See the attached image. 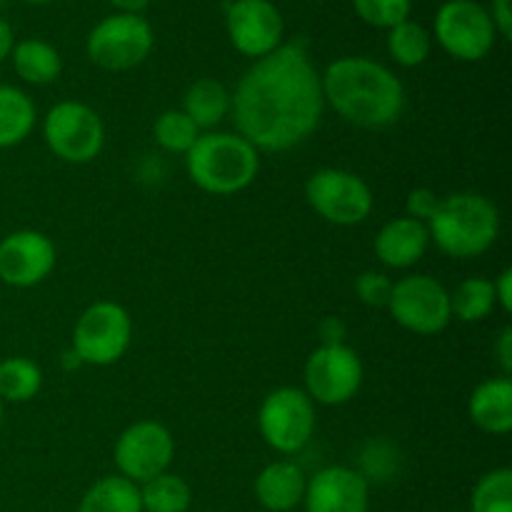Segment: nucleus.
Here are the masks:
<instances>
[{
  "mask_svg": "<svg viewBox=\"0 0 512 512\" xmlns=\"http://www.w3.org/2000/svg\"><path fill=\"white\" fill-rule=\"evenodd\" d=\"M155 35L143 15L113 13L100 20L85 40L88 58L98 68L123 73L138 68L153 53Z\"/></svg>",
  "mask_w": 512,
  "mask_h": 512,
  "instance_id": "7",
  "label": "nucleus"
},
{
  "mask_svg": "<svg viewBox=\"0 0 512 512\" xmlns=\"http://www.w3.org/2000/svg\"><path fill=\"white\" fill-rule=\"evenodd\" d=\"M388 310L400 328L415 335H438L453 320L450 290L440 280L423 273L395 280Z\"/></svg>",
  "mask_w": 512,
  "mask_h": 512,
  "instance_id": "10",
  "label": "nucleus"
},
{
  "mask_svg": "<svg viewBox=\"0 0 512 512\" xmlns=\"http://www.w3.org/2000/svg\"><path fill=\"white\" fill-rule=\"evenodd\" d=\"M495 303L503 308V313H512V270L505 268L498 278L493 280Z\"/></svg>",
  "mask_w": 512,
  "mask_h": 512,
  "instance_id": "34",
  "label": "nucleus"
},
{
  "mask_svg": "<svg viewBox=\"0 0 512 512\" xmlns=\"http://www.w3.org/2000/svg\"><path fill=\"white\" fill-rule=\"evenodd\" d=\"M138 488L143 512H188L193 503V490L175 473H160Z\"/></svg>",
  "mask_w": 512,
  "mask_h": 512,
  "instance_id": "26",
  "label": "nucleus"
},
{
  "mask_svg": "<svg viewBox=\"0 0 512 512\" xmlns=\"http://www.w3.org/2000/svg\"><path fill=\"white\" fill-rule=\"evenodd\" d=\"M23 3H28V5H48V3H53V0H23Z\"/></svg>",
  "mask_w": 512,
  "mask_h": 512,
  "instance_id": "39",
  "label": "nucleus"
},
{
  "mask_svg": "<svg viewBox=\"0 0 512 512\" xmlns=\"http://www.w3.org/2000/svg\"><path fill=\"white\" fill-rule=\"evenodd\" d=\"M305 478L303 468L293 460H275L265 465L255 478V498L270 512H290L298 508L305 498Z\"/></svg>",
  "mask_w": 512,
  "mask_h": 512,
  "instance_id": "18",
  "label": "nucleus"
},
{
  "mask_svg": "<svg viewBox=\"0 0 512 512\" xmlns=\"http://www.w3.org/2000/svg\"><path fill=\"white\" fill-rule=\"evenodd\" d=\"M225 30L240 55L258 60L283 45L285 20L270 0H233L225 5Z\"/></svg>",
  "mask_w": 512,
  "mask_h": 512,
  "instance_id": "14",
  "label": "nucleus"
},
{
  "mask_svg": "<svg viewBox=\"0 0 512 512\" xmlns=\"http://www.w3.org/2000/svg\"><path fill=\"white\" fill-rule=\"evenodd\" d=\"M78 512H143L140 488L123 475H108L85 490Z\"/></svg>",
  "mask_w": 512,
  "mask_h": 512,
  "instance_id": "23",
  "label": "nucleus"
},
{
  "mask_svg": "<svg viewBox=\"0 0 512 512\" xmlns=\"http://www.w3.org/2000/svg\"><path fill=\"white\" fill-rule=\"evenodd\" d=\"M320 345H345V323L340 318H325L320 323Z\"/></svg>",
  "mask_w": 512,
  "mask_h": 512,
  "instance_id": "35",
  "label": "nucleus"
},
{
  "mask_svg": "<svg viewBox=\"0 0 512 512\" xmlns=\"http://www.w3.org/2000/svg\"><path fill=\"white\" fill-rule=\"evenodd\" d=\"M5 3H8V0H0V8H5Z\"/></svg>",
  "mask_w": 512,
  "mask_h": 512,
  "instance_id": "41",
  "label": "nucleus"
},
{
  "mask_svg": "<svg viewBox=\"0 0 512 512\" xmlns=\"http://www.w3.org/2000/svg\"><path fill=\"white\" fill-rule=\"evenodd\" d=\"M433 35L418 20H403L388 30V53L403 68H418L430 58Z\"/></svg>",
  "mask_w": 512,
  "mask_h": 512,
  "instance_id": "25",
  "label": "nucleus"
},
{
  "mask_svg": "<svg viewBox=\"0 0 512 512\" xmlns=\"http://www.w3.org/2000/svg\"><path fill=\"white\" fill-rule=\"evenodd\" d=\"M43 138L50 153L70 165L93 163L105 145V125L90 105L63 100L43 120Z\"/></svg>",
  "mask_w": 512,
  "mask_h": 512,
  "instance_id": "8",
  "label": "nucleus"
},
{
  "mask_svg": "<svg viewBox=\"0 0 512 512\" xmlns=\"http://www.w3.org/2000/svg\"><path fill=\"white\" fill-rule=\"evenodd\" d=\"M325 105L358 128H390L405 113V88L388 65L365 55H345L320 73Z\"/></svg>",
  "mask_w": 512,
  "mask_h": 512,
  "instance_id": "2",
  "label": "nucleus"
},
{
  "mask_svg": "<svg viewBox=\"0 0 512 512\" xmlns=\"http://www.w3.org/2000/svg\"><path fill=\"white\" fill-rule=\"evenodd\" d=\"M235 128L255 150L285 153L318 130L325 113L323 83L308 45L290 40L253 60L230 95Z\"/></svg>",
  "mask_w": 512,
  "mask_h": 512,
  "instance_id": "1",
  "label": "nucleus"
},
{
  "mask_svg": "<svg viewBox=\"0 0 512 512\" xmlns=\"http://www.w3.org/2000/svg\"><path fill=\"white\" fill-rule=\"evenodd\" d=\"M155 143L163 150L175 155H185L193 148L195 140L200 138V130L183 110H165L158 115L153 125Z\"/></svg>",
  "mask_w": 512,
  "mask_h": 512,
  "instance_id": "29",
  "label": "nucleus"
},
{
  "mask_svg": "<svg viewBox=\"0 0 512 512\" xmlns=\"http://www.w3.org/2000/svg\"><path fill=\"white\" fill-rule=\"evenodd\" d=\"M355 293H358L360 303L370 305V308H388L390 295H393V280L378 270H365L355 280Z\"/></svg>",
  "mask_w": 512,
  "mask_h": 512,
  "instance_id": "31",
  "label": "nucleus"
},
{
  "mask_svg": "<svg viewBox=\"0 0 512 512\" xmlns=\"http://www.w3.org/2000/svg\"><path fill=\"white\" fill-rule=\"evenodd\" d=\"M305 512H368L370 483L360 470L330 465L305 485Z\"/></svg>",
  "mask_w": 512,
  "mask_h": 512,
  "instance_id": "16",
  "label": "nucleus"
},
{
  "mask_svg": "<svg viewBox=\"0 0 512 512\" xmlns=\"http://www.w3.org/2000/svg\"><path fill=\"white\" fill-rule=\"evenodd\" d=\"M113 458L125 480L143 485L160 473H168L175 458V440L163 423L138 420L115 440Z\"/></svg>",
  "mask_w": 512,
  "mask_h": 512,
  "instance_id": "12",
  "label": "nucleus"
},
{
  "mask_svg": "<svg viewBox=\"0 0 512 512\" xmlns=\"http://www.w3.org/2000/svg\"><path fill=\"white\" fill-rule=\"evenodd\" d=\"M495 355H498L503 375L505 378H510V373H512V328H505L503 333H500L498 345H495Z\"/></svg>",
  "mask_w": 512,
  "mask_h": 512,
  "instance_id": "36",
  "label": "nucleus"
},
{
  "mask_svg": "<svg viewBox=\"0 0 512 512\" xmlns=\"http://www.w3.org/2000/svg\"><path fill=\"white\" fill-rule=\"evenodd\" d=\"M303 378L313 403L345 405L363 385V363L348 345H320L305 360Z\"/></svg>",
  "mask_w": 512,
  "mask_h": 512,
  "instance_id": "13",
  "label": "nucleus"
},
{
  "mask_svg": "<svg viewBox=\"0 0 512 512\" xmlns=\"http://www.w3.org/2000/svg\"><path fill=\"white\" fill-rule=\"evenodd\" d=\"M43 388V370L30 358L0 360V400L3 403H28Z\"/></svg>",
  "mask_w": 512,
  "mask_h": 512,
  "instance_id": "24",
  "label": "nucleus"
},
{
  "mask_svg": "<svg viewBox=\"0 0 512 512\" xmlns=\"http://www.w3.org/2000/svg\"><path fill=\"white\" fill-rule=\"evenodd\" d=\"M183 113L198 125L200 133L213 130L230 115V93L220 80L200 78L185 90Z\"/></svg>",
  "mask_w": 512,
  "mask_h": 512,
  "instance_id": "21",
  "label": "nucleus"
},
{
  "mask_svg": "<svg viewBox=\"0 0 512 512\" xmlns=\"http://www.w3.org/2000/svg\"><path fill=\"white\" fill-rule=\"evenodd\" d=\"M35 120L38 110L30 95L15 85H0V150L23 143L33 133Z\"/></svg>",
  "mask_w": 512,
  "mask_h": 512,
  "instance_id": "22",
  "label": "nucleus"
},
{
  "mask_svg": "<svg viewBox=\"0 0 512 512\" xmlns=\"http://www.w3.org/2000/svg\"><path fill=\"white\" fill-rule=\"evenodd\" d=\"M113 8H118V13H133L143 15V10L148 8L150 0H108Z\"/></svg>",
  "mask_w": 512,
  "mask_h": 512,
  "instance_id": "38",
  "label": "nucleus"
},
{
  "mask_svg": "<svg viewBox=\"0 0 512 512\" xmlns=\"http://www.w3.org/2000/svg\"><path fill=\"white\" fill-rule=\"evenodd\" d=\"M353 8L363 23L390 30L410 18L413 0H353Z\"/></svg>",
  "mask_w": 512,
  "mask_h": 512,
  "instance_id": "30",
  "label": "nucleus"
},
{
  "mask_svg": "<svg viewBox=\"0 0 512 512\" xmlns=\"http://www.w3.org/2000/svg\"><path fill=\"white\" fill-rule=\"evenodd\" d=\"M305 200L330 225L350 228L373 213V190L360 175L343 168H323L305 183Z\"/></svg>",
  "mask_w": 512,
  "mask_h": 512,
  "instance_id": "9",
  "label": "nucleus"
},
{
  "mask_svg": "<svg viewBox=\"0 0 512 512\" xmlns=\"http://www.w3.org/2000/svg\"><path fill=\"white\" fill-rule=\"evenodd\" d=\"M375 258L393 270H408L415 263L423 260V255L430 248V233L428 225L420 220L408 218H395L385 223L383 228L375 235Z\"/></svg>",
  "mask_w": 512,
  "mask_h": 512,
  "instance_id": "17",
  "label": "nucleus"
},
{
  "mask_svg": "<svg viewBox=\"0 0 512 512\" xmlns=\"http://www.w3.org/2000/svg\"><path fill=\"white\" fill-rule=\"evenodd\" d=\"M438 203L440 198L433 193V190L415 188L413 193L408 195V200H405V210H408L405 215L413 220H420V223H428V220L433 218L435 210H438Z\"/></svg>",
  "mask_w": 512,
  "mask_h": 512,
  "instance_id": "32",
  "label": "nucleus"
},
{
  "mask_svg": "<svg viewBox=\"0 0 512 512\" xmlns=\"http://www.w3.org/2000/svg\"><path fill=\"white\" fill-rule=\"evenodd\" d=\"M133 340V320L123 305L98 300L83 310L73 328V353L83 365L105 368L128 353Z\"/></svg>",
  "mask_w": 512,
  "mask_h": 512,
  "instance_id": "5",
  "label": "nucleus"
},
{
  "mask_svg": "<svg viewBox=\"0 0 512 512\" xmlns=\"http://www.w3.org/2000/svg\"><path fill=\"white\" fill-rule=\"evenodd\" d=\"M433 35L450 58L463 63L488 58L500 38L488 8L475 0H445L435 13Z\"/></svg>",
  "mask_w": 512,
  "mask_h": 512,
  "instance_id": "6",
  "label": "nucleus"
},
{
  "mask_svg": "<svg viewBox=\"0 0 512 512\" xmlns=\"http://www.w3.org/2000/svg\"><path fill=\"white\" fill-rule=\"evenodd\" d=\"M55 268V245L38 230H15L0 240V280L10 288H35Z\"/></svg>",
  "mask_w": 512,
  "mask_h": 512,
  "instance_id": "15",
  "label": "nucleus"
},
{
  "mask_svg": "<svg viewBox=\"0 0 512 512\" xmlns=\"http://www.w3.org/2000/svg\"><path fill=\"white\" fill-rule=\"evenodd\" d=\"M490 18H493L495 30H498L500 38L510 40L512 35V0H493L490 3Z\"/></svg>",
  "mask_w": 512,
  "mask_h": 512,
  "instance_id": "33",
  "label": "nucleus"
},
{
  "mask_svg": "<svg viewBox=\"0 0 512 512\" xmlns=\"http://www.w3.org/2000/svg\"><path fill=\"white\" fill-rule=\"evenodd\" d=\"M0 425H3V400H0Z\"/></svg>",
  "mask_w": 512,
  "mask_h": 512,
  "instance_id": "40",
  "label": "nucleus"
},
{
  "mask_svg": "<svg viewBox=\"0 0 512 512\" xmlns=\"http://www.w3.org/2000/svg\"><path fill=\"white\" fill-rule=\"evenodd\" d=\"M258 428L275 453H300L315 433V403L300 388L273 390L260 405Z\"/></svg>",
  "mask_w": 512,
  "mask_h": 512,
  "instance_id": "11",
  "label": "nucleus"
},
{
  "mask_svg": "<svg viewBox=\"0 0 512 512\" xmlns=\"http://www.w3.org/2000/svg\"><path fill=\"white\" fill-rule=\"evenodd\" d=\"M13 45H15L13 28H10L8 20L0 18V63L10 58V53H13Z\"/></svg>",
  "mask_w": 512,
  "mask_h": 512,
  "instance_id": "37",
  "label": "nucleus"
},
{
  "mask_svg": "<svg viewBox=\"0 0 512 512\" xmlns=\"http://www.w3.org/2000/svg\"><path fill=\"white\" fill-rule=\"evenodd\" d=\"M10 60H13L15 75L28 85L55 83L63 73V58H60L58 48L40 38L18 40L13 45Z\"/></svg>",
  "mask_w": 512,
  "mask_h": 512,
  "instance_id": "20",
  "label": "nucleus"
},
{
  "mask_svg": "<svg viewBox=\"0 0 512 512\" xmlns=\"http://www.w3.org/2000/svg\"><path fill=\"white\" fill-rule=\"evenodd\" d=\"M223 3H225V5H228V3H233V0H223Z\"/></svg>",
  "mask_w": 512,
  "mask_h": 512,
  "instance_id": "42",
  "label": "nucleus"
},
{
  "mask_svg": "<svg viewBox=\"0 0 512 512\" xmlns=\"http://www.w3.org/2000/svg\"><path fill=\"white\" fill-rule=\"evenodd\" d=\"M495 308L493 280L488 278H468L450 293V313L463 323H483Z\"/></svg>",
  "mask_w": 512,
  "mask_h": 512,
  "instance_id": "27",
  "label": "nucleus"
},
{
  "mask_svg": "<svg viewBox=\"0 0 512 512\" xmlns=\"http://www.w3.org/2000/svg\"><path fill=\"white\" fill-rule=\"evenodd\" d=\"M468 512H512V470L498 468L475 483Z\"/></svg>",
  "mask_w": 512,
  "mask_h": 512,
  "instance_id": "28",
  "label": "nucleus"
},
{
  "mask_svg": "<svg viewBox=\"0 0 512 512\" xmlns=\"http://www.w3.org/2000/svg\"><path fill=\"white\" fill-rule=\"evenodd\" d=\"M185 170L203 193L225 198L253 185L260 170V153L243 135L205 130L185 153Z\"/></svg>",
  "mask_w": 512,
  "mask_h": 512,
  "instance_id": "4",
  "label": "nucleus"
},
{
  "mask_svg": "<svg viewBox=\"0 0 512 512\" xmlns=\"http://www.w3.org/2000/svg\"><path fill=\"white\" fill-rule=\"evenodd\" d=\"M430 243L455 260H470L488 253L500 235V210L480 193H453L440 198L428 220Z\"/></svg>",
  "mask_w": 512,
  "mask_h": 512,
  "instance_id": "3",
  "label": "nucleus"
},
{
  "mask_svg": "<svg viewBox=\"0 0 512 512\" xmlns=\"http://www.w3.org/2000/svg\"><path fill=\"white\" fill-rule=\"evenodd\" d=\"M470 420L488 435H508L512 430L510 378H490L473 390L468 403Z\"/></svg>",
  "mask_w": 512,
  "mask_h": 512,
  "instance_id": "19",
  "label": "nucleus"
}]
</instances>
